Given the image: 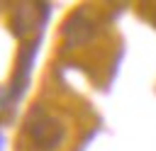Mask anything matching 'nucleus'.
<instances>
[{
  "label": "nucleus",
  "instance_id": "f257e3e1",
  "mask_svg": "<svg viewBox=\"0 0 156 151\" xmlns=\"http://www.w3.org/2000/svg\"><path fill=\"white\" fill-rule=\"evenodd\" d=\"M29 136L34 139V144L39 146V149H44V151H51V149H56L58 144H61V139H63V127H61V122L58 119H54L51 114H46V112H41V110H37L32 117H29Z\"/></svg>",
  "mask_w": 156,
  "mask_h": 151
},
{
  "label": "nucleus",
  "instance_id": "f03ea898",
  "mask_svg": "<svg viewBox=\"0 0 156 151\" xmlns=\"http://www.w3.org/2000/svg\"><path fill=\"white\" fill-rule=\"evenodd\" d=\"M66 37H68V41H73V44L88 41V39L93 37V22L85 17V12H78V15H73V17L68 19V24H66Z\"/></svg>",
  "mask_w": 156,
  "mask_h": 151
}]
</instances>
